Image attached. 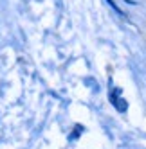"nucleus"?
<instances>
[{"mask_svg": "<svg viewBox=\"0 0 146 149\" xmlns=\"http://www.w3.org/2000/svg\"><path fill=\"white\" fill-rule=\"evenodd\" d=\"M121 93H123L121 88H114V90L110 92V102L114 104V108H116L117 111H126L128 104H126V101L121 97Z\"/></svg>", "mask_w": 146, "mask_h": 149, "instance_id": "1", "label": "nucleus"}, {"mask_svg": "<svg viewBox=\"0 0 146 149\" xmlns=\"http://www.w3.org/2000/svg\"><path fill=\"white\" fill-rule=\"evenodd\" d=\"M107 4H108V6H110V7H112V9H114V11H116V13H117V15H119V16H123V15H124V13H123V11H121V9H119V7H117V6H116V2H114V0H107Z\"/></svg>", "mask_w": 146, "mask_h": 149, "instance_id": "2", "label": "nucleus"}, {"mask_svg": "<svg viewBox=\"0 0 146 149\" xmlns=\"http://www.w3.org/2000/svg\"><path fill=\"white\" fill-rule=\"evenodd\" d=\"M74 130H76V131H74V133H72V135H70V138H72V140H74V138H76V136H78V135H79V133L83 131V127H81V126H76V127H74Z\"/></svg>", "mask_w": 146, "mask_h": 149, "instance_id": "3", "label": "nucleus"}]
</instances>
